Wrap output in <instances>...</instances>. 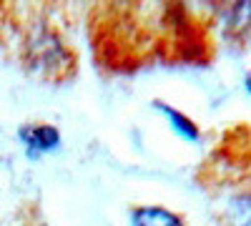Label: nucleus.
Returning a JSON list of instances; mask_svg holds the SVG:
<instances>
[{"mask_svg":"<svg viewBox=\"0 0 251 226\" xmlns=\"http://www.w3.org/2000/svg\"><path fill=\"white\" fill-rule=\"evenodd\" d=\"M133 221L136 226H181V221L174 214L163 209H136Z\"/></svg>","mask_w":251,"mask_h":226,"instance_id":"1","label":"nucleus"},{"mask_svg":"<svg viewBox=\"0 0 251 226\" xmlns=\"http://www.w3.org/2000/svg\"><path fill=\"white\" fill-rule=\"evenodd\" d=\"M25 136H28V141H30V146H35V149H50V146H55V141H58V133H55L53 128H48V126L33 128V131H28Z\"/></svg>","mask_w":251,"mask_h":226,"instance_id":"2","label":"nucleus"},{"mask_svg":"<svg viewBox=\"0 0 251 226\" xmlns=\"http://www.w3.org/2000/svg\"><path fill=\"white\" fill-rule=\"evenodd\" d=\"M161 111L166 113V116H169L174 123H176V128L186 136V138H196L199 136V131H196V126H194V123L191 121H188L186 116H181L178 111H171V108H166V106H161Z\"/></svg>","mask_w":251,"mask_h":226,"instance_id":"3","label":"nucleus"},{"mask_svg":"<svg viewBox=\"0 0 251 226\" xmlns=\"http://www.w3.org/2000/svg\"><path fill=\"white\" fill-rule=\"evenodd\" d=\"M244 226H251V214L246 216V221H244Z\"/></svg>","mask_w":251,"mask_h":226,"instance_id":"4","label":"nucleus"},{"mask_svg":"<svg viewBox=\"0 0 251 226\" xmlns=\"http://www.w3.org/2000/svg\"><path fill=\"white\" fill-rule=\"evenodd\" d=\"M246 86H249V91H251V78H249V83H246Z\"/></svg>","mask_w":251,"mask_h":226,"instance_id":"5","label":"nucleus"}]
</instances>
